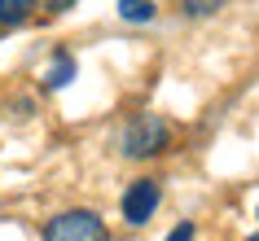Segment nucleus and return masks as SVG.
Here are the masks:
<instances>
[{
	"instance_id": "1",
	"label": "nucleus",
	"mask_w": 259,
	"mask_h": 241,
	"mask_svg": "<svg viewBox=\"0 0 259 241\" xmlns=\"http://www.w3.org/2000/svg\"><path fill=\"white\" fill-rule=\"evenodd\" d=\"M171 145V127L163 123V114H137L123 132V154L127 158H158Z\"/></svg>"
},
{
	"instance_id": "2",
	"label": "nucleus",
	"mask_w": 259,
	"mask_h": 241,
	"mask_svg": "<svg viewBox=\"0 0 259 241\" xmlns=\"http://www.w3.org/2000/svg\"><path fill=\"white\" fill-rule=\"evenodd\" d=\"M44 241H106V224L93 211H62L44 224Z\"/></svg>"
},
{
	"instance_id": "3",
	"label": "nucleus",
	"mask_w": 259,
	"mask_h": 241,
	"mask_svg": "<svg viewBox=\"0 0 259 241\" xmlns=\"http://www.w3.org/2000/svg\"><path fill=\"white\" fill-rule=\"evenodd\" d=\"M158 202H163V188L154 184V180H137V184L123 193V219H127L132 228L150 224L154 211H158Z\"/></svg>"
},
{
	"instance_id": "4",
	"label": "nucleus",
	"mask_w": 259,
	"mask_h": 241,
	"mask_svg": "<svg viewBox=\"0 0 259 241\" xmlns=\"http://www.w3.org/2000/svg\"><path fill=\"white\" fill-rule=\"evenodd\" d=\"M70 79H75V57H70V53H57L53 66L44 70V88H53V92H57V88H66Z\"/></svg>"
},
{
	"instance_id": "5",
	"label": "nucleus",
	"mask_w": 259,
	"mask_h": 241,
	"mask_svg": "<svg viewBox=\"0 0 259 241\" xmlns=\"http://www.w3.org/2000/svg\"><path fill=\"white\" fill-rule=\"evenodd\" d=\"M40 0H0V27H22Z\"/></svg>"
},
{
	"instance_id": "6",
	"label": "nucleus",
	"mask_w": 259,
	"mask_h": 241,
	"mask_svg": "<svg viewBox=\"0 0 259 241\" xmlns=\"http://www.w3.org/2000/svg\"><path fill=\"white\" fill-rule=\"evenodd\" d=\"M114 9H119V18L123 22H154V14H158V9H154V0H114Z\"/></svg>"
},
{
	"instance_id": "7",
	"label": "nucleus",
	"mask_w": 259,
	"mask_h": 241,
	"mask_svg": "<svg viewBox=\"0 0 259 241\" xmlns=\"http://www.w3.org/2000/svg\"><path fill=\"white\" fill-rule=\"evenodd\" d=\"M180 9H185V18H206L215 9H224V0H180Z\"/></svg>"
},
{
	"instance_id": "8",
	"label": "nucleus",
	"mask_w": 259,
	"mask_h": 241,
	"mask_svg": "<svg viewBox=\"0 0 259 241\" xmlns=\"http://www.w3.org/2000/svg\"><path fill=\"white\" fill-rule=\"evenodd\" d=\"M167 241H193V224H176L167 232Z\"/></svg>"
},
{
	"instance_id": "9",
	"label": "nucleus",
	"mask_w": 259,
	"mask_h": 241,
	"mask_svg": "<svg viewBox=\"0 0 259 241\" xmlns=\"http://www.w3.org/2000/svg\"><path fill=\"white\" fill-rule=\"evenodd\" d=\"M44 5H49V14H66L75 0H44Z\"/></svg>"
},
{
	"instance_id": "10",
	"label": "nucleus",
	"mask_w": 259,
	"mask_h": 241,
	"mask_svg": "<svg viewBox=\"0 0 259 241\" xmlns=\"http://www.w3.org/2000/svg\"><path fill=\"white\" fill-rule=\"evenodd\" d=\"M250 241H259V237H250Z\"/></svg>"
}]
</instances>
